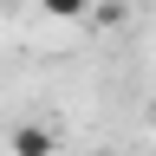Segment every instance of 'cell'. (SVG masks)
<instances>
[{
    "mask_svg": "<svg viewBox=\"0 0 156 156\" xmlns=\"http://www.w3.org/2000/svg\"><path fill=\"white\" fill-rule=\"evenodd\" d=\"M7 150H13V156H52L58 143H52V130H46V124H20V130L7 136Z\"/></svg>",
    "mask_w": 156,
    "mask_h": 156,
    "instance_id": "cell-1",
    "label": "cell"
},
{
    "mask_svg": "<svg viewBox=\"0 0 156 156\" xmlns=\"http://www.w3.org/2000/svg\"><path fill=\"white\" fill-rule=\"evenodd\" d=\"M91 156H117V150H91Z\"/></svg>",
    "mask_w": 156,
    "mask_h": 156,
    "instance_id": "cell-3",
    "label": "cell"
},
{
    "mask_svg": "<svg viewBox=\"0 0 156 156\" xmlns=\"http://www.w3.org/2000/svg\"><path fill=\"white\" fill-rule=\"evenodd\" d=\"M33 7L46 13V20H85V13H91V0H33Z\"/></svg>",
    "mask_w": 156,
    "mask_h": 156,
    "instance_id": "cell-2",
    "label": "cell"
}]
</instances>
